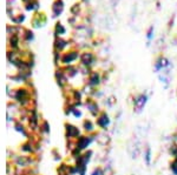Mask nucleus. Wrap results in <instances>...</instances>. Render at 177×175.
<instances>
[{
	"label": "nucleus",
	"instance_id": "obj_1",
	"mask_svg": "<svg viewBox=\"0 0 177 175\" xmlns=\"http://www.w3.org/2000/svg\"><path fill=\"white\" fill-rule=\"evenodd\" d=\"M97 125L99 126L100 128H106L109 125H110V119H109V116L105 113H102V114L97 118Z\"/></svg>",
	"mask_w": 177,
	"mask_h": 175
},
{
	"label": "nucleus",
	"instance_id": "obj_2",
	"mask_svg": "<svg viewBox=\"0 0 177 175\" xmlns=\"http://www.w3.org/2000/svg\"><path fill=\"white\" fill-rule=\"evenodd\" d=\"M90 142H91V137H82L77 142V149L78 151L84 149L90 145Z\"/></svg>",
	"mask_w": 177,
	"mask_h": 175
},
{
	"label": "nucleus",
	"instance_id": "obj_3",
	"mask_svg": "<svg viewBox=\"0 0 177 175\" xmlns=\"http://www.w3.org/2000/svg\"><path fill=\"white\" fill-rule=\"evenodd\" d=\"M146 95H144V94H142V95H139V97H137L136 98V100H135V106H136V108L138 109V111H140L143 107L145 106L146 104Z\"/></svg>",
	"mask_w": 177,
	"mask_h": 175
},
{
	"label": "nucleus",
	"instance_id": "obj_4",
	"mask_svg": "<svg viewBox=\"0 0 177 175\" xmlns=\"http://www.w3.org/2000/svg\"><path fill=\"white\" fill-rule=\"evenodd\" d=\"M66 132L69 137H77L79 135V129L77 127H73L71 125H66Z\"/></svg>",
	"mask_w": 177,
	"mask_h": 175
},
{
	"label": "nucleus",
	"instance_id": "obj_5",
	"mask_svg": "<svg viewBox=\"0 0 177 175\" xmlns=\"http://www.w3.org/2000/svg\"><path fill=\"white\" fill-rule=\"evenodd\" d=\"M53 16H57L58 14H60L63 11V1L62 0H56V2L53 4Z\"/></svg>",
	"mask_w": 177,
	"mask_h": 175
},
{
	"label": "nucleus",
	"instance_id": "obj_6",
	"mask_svg": "<svg viewBox=\"0 0 177 175\" xmlns=\"http://www.w3.org/2000/svg\"><path fill=\"white\" fill-rule=\"evenodd\" d=\"M78 58V54L76 52H71L69 54H65L64 55V58H63V62H65V64H70L71 61L76 60Z\"/></svg>",
	"mask_w": 177,
	"mask_h": 175
},
{
	"label": "nucleus",
	"instance_id": "obj_7",
	"mask_svg": "<svg viewBox=\"0 0 177 175\" xmlns=\"http://www.w3.org/2000/svg\"><path fill=\"white\" fill-rule=\"evenodd\" d=\"M93 61V55L91 53H84L82 55V62L84 65H91Z\"/></svg>",
	"mask_w": 177,
	"mask_h": 175
},
{
	"label": "nucleus",
	"instance_id": "obj_8",
	"mask_svg": "<svg viewBox=\"0 0 177 175\" xmlns=\"http://www.w3.org/2000/svg\"><path fill=\"white\" fill-rule=\"evenodd\" d=\"M89 84L91 86H96V85L99 84V75L97 73H92L90 76V80H89Z\"/></svg>",
	"mask_w": 177,
	"mask_h": 175
},
{
	"label": "nucleus",
	"instance_id": "obj_9",
	"mask_svg": "<svg viewBox=\"0 0 177 175\" xmlns=\"http://www.w3.org/2000/svg\"><path fill=\"white\" fill-rule=\"evenodd\" d=\"M86 105L90 108L89 111H90L93 115H97V113H98V107H97V105H96L94 102H89V104H86Z\"/></svg>",
	"mask_w": 177,
	"mask_h": 175
},
{
	"label": "nucleus",
	"instance_id": "obj_10",
	"mask_svg": "<svg viewBox=\"0 0 177 175\" xmlns=\"http://www.w3.org/2000/svg\"><path fill=\"white\" fill-rule=\"evenodd\" d=\"M84 129L86 130V132H93V130H94V127H93V125L91 123V121H89V120L84 121Z\"/></svg>",
	"mask_w": 177,
	"mask_h": 175
},
{
	"label": "nucleus",
	"instance_id": "obj_11",
	"mask_svg": "<svg viewBox=\"0 0 177 175\" xmlns=\"http://www.w3.org/2000/svg\"><path fill=\"white\" fill-rule=\"evenodd\" d=\"M64 46H66V44H65V41L62 40V39H59V40H57V41H56V48H57V49H59V51H60Z\"/></svg>",
	"mask_w": 177,
	"mask_h": 175
},
{
	"label": "nucleus",
	"instance_id": "obj_12",
	"mask_svg": "<svg viewBox=\"0 0 177 175\" xmlns=\"http://www.w3.org/2000/svg\"><path fill=\"white\" fill-rule=\"evenodd\" d=\"M56 30H57V32H59V34H62V33H64L65 32V28L62 26V24H57V27H56Z\"/></svg>",
	"mask_w": 177,
	"mask_h": 175
},
{
	"label": "nucleus",
	"instance_id": "obj_13",
	"mask_svg": "<svg viewBox=\"0 0 177 175\" xmlns=\"http://www.w3.org/2000/svg\"><path fill=\"white\" fill-rule=\"evenodd\" d=\"M150 153H151V151L148 148V149H146V153H145V160H146V163H148V165H150V159H151V158H150Z\"/></svg>",
	"mask_w": 177,
	"mask_h": 175
},
{
	"label": "nucleus",
	"instance_id": "obj_14",
	"mask_svg": "<svg viewBox=\"0 0 177 175\" xmlns=\"http://www.w3.org/2000/svg\"><path fill=\"white\" fill-rule=\"evenodd\" d=\"M171 170H172V172H174V173L177 175V159L174 161V163L171 165Z\"/></svg>",
	"mask_w": 177,
	"mask_h": 175
},
{
	"label": "nucleus",
	"instance_id": "obj_15",
	"mask_svg": "<svg viewBox=\"0 0 177 175\" xmlns=\"http://www.w3.org/2000/svg\"><path fill=\"white\" fill-rule=\"evenodd\" d=\"M92 175H103V174H102L100 169H97V170H94V172H93V174H92Z\"/></svg>",
	"mask_w": 177,
	"mask_h": 175
}]
</instances>
